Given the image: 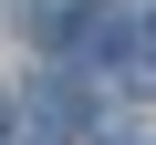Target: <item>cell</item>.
Returning <instances> with one entry per match:
<instances>
[{
  "label": "cell",
  "instance_id": "6da1fadb",
  "mask_svg": "<svg viewBox=\"0 0 156 145\" xmlns=\"http://www.w3.org/2000/svg\"><path fill=\"white\" fill-rule=\"evenodd\" d=\"M21 114H31V135H42V145H62L73 124H83V93H73V83H42V93H31Z\"/></svg>",
  "mask_w": 156,
  "mask_h": 145
},
{
  "label": "cell",
  "instance_id": "7a4b0ae2",
  "mask_svg": "<svg viewBox=\"0 0 156 145\" xmlns=\"http://www.w3.org/2000/svg\"><path fill=\"white\" fill-rule=\"evenodd\" d=\"M0 124H11V104H0Z\"/></svg>",
  "mask_w": 156,
  "mask_h": 145
}]
</instances>
